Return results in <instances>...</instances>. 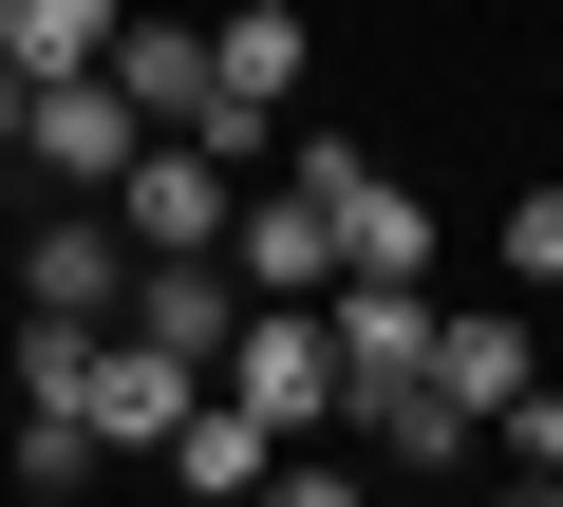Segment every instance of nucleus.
Returning a JSON list of instances; mask_svg holds the SVG:
<instances>
[{
	"instance_id": "8",
	"label": "nucleus",
	"mask_w": 563,
	"mask_h": 507,
	"mask_svg": "<svg viewBox=\"0 0 563 507\" xmlns=\"http://www.w3.org/2000/svg\"><path fill=\"white\" fill-rule=\"evenodd\" d=\"M339 432H376L395 470H470V451H488V414H470V395H432V376H376V395H339Z\"/></svg>"
},
{
	"instance_id": "10",
	"label": "nucleus",
	"mask_w": 563,
	"mask_h": 507,
	"mask_svg": "<svg viewBox=\"0 0 563 507\" xmlns=\"http://www.w3.org/2000/svg\"><path fill=\"white\" fill-rule=\"evenodd\" d=\"M169 470H188V488H263V470H282V432H263V414H244V395L207 376V395L169 414Z\"/></svg>"
},
{
	"instance_id": "5",
	"label": "nucleus",
	"mask_w": 563,
	"mask_h": 507,
	"mask_svg": "<svg viewBox=\"0 0 563 507\" xmlns=\"http://www.w3.org/2000/svg\"><path fill=\"white\" fill-rule=\"evenodd\" d=\"M207 376L188 357H151L132 320H95V376H76V414H95V451H169V414H188Z\"/></svg>"
},
{
	"instance_id": "4",
	"label": "nucleus",
	"mask_w": 563,
	"mask_h": 507,
	"mask_svg": "<svg viewBox=\"0 0 563 507\" xmlns=\"http://www.w3.org/2000/svg\"><path fill=\"white\" fill-rule=\"evenodd\" d=\"M95 76H113V95H132V113L169 132V113L207 95V0H113V38H95Z\"/></svg>"
},
{
	"instance_id": "2",
	"label": "nucleus",
	"mask_w": 563,
	"mask_h": 507,
	"mask_svg": "<svg viewBox=\"0 0 563 507\" xmlns=\"http://www.w3.org/2000/svg\"><path fill=\"white\" fill-rule=\"evenodd\" d=\"M95 207L132 225V264H169V244H225V207H244V169H225V151H188V132H132V169H113Z\"/></svg>"
},
{
	"instance_id": "6",
	"label": "nucleus",
	"mask_w": 563,
	"mask_h": 507,
	"mask_svg": "<svg viewBox=\"0 0 563 507\" xmlns=\"http://www.w3.org/2000/svg\"><path fill=\"white\" fill-rule=\"evenodd\" d=\"M301 57H320V38L282 20V0H207V95H244V113H301ZM207 95H188V113H207Z\"/></svg>"
},
{
	"instance_id": "9",
	"label": "nucleus",
	"mask_w": 563,
	"mask_h": 507,
	"mask_svg": "<svg viewBox=\"0 0 563 507\" xmlns=\"http://www.w3.org/2000/svg\"><path fill=\"white\" fill-rule=\"evenodd\" d=\"M413 376H432V395H470V414H488V395H507V376H526V301H432V357H413Z\"/></svg>"
},
{
	"instance_id": "3",
	"label": "nucleus",
	"mask_w": 563,
	"mask_h": 507,
	"mask_svg": "<svg viewBox=\"0 0 563 507\" xmlns=\"http://www.w3.org/2000/svg\"><path fill=\"white\" fill-rule=\"evenodd\" d=\"M132 132H151V113H132L113 76H20V151H38V188H113Z\"/></svg>"
},
{
	"instance_id": "13",
	"label": "nucleus",
	"mask_w": 563,
	"mask_h": 507,
	"mask_svg": "<svg viewBox=\"0 0 563 507\" xmlns=\"http://www.w3.org/2000/svg\"><path fill=\"white\" fill-rule=\"evenodd\" d=\"M488 244H507V283H526V301H563V188H507Z\"/></svg>"
},
{
	"instance_id": "7",
	"label": "nucleus",
	"mask_w": 563,
	"mask_h": 507,
	"mask_svg": "<svg viewBox=\"0 0 563 507\" xmlns=\"http://www.w3.org/2000/svg\"><path fill=\"white\" fill-rule=\"evenodd\" d=\"M320 339H339V395H376V376H413V357H432V283H339V301H320Z\"/></svg>"
},
{
	"instance_id": "14",
	"label": "nucleus",
	"mask_w": 563,
	"mask_h": 507,
	"mask_svg": "<svg viewBox=\"0 0 563 507\" xmlns=\"http://www.w3.org/2000/svg\"><path fill=\"white\" fill-rule=\"evenodd\" d=\"M0 151H20V57H0Z\"/></svg>"
},
{
	"instance_id": "11",
	"label": "nucleus",
	"mask_w": 563,
	"mask_h": 507,
	"mask_svg": "<svg viewBox=\"0 0 563 507\" xmlns=\"http://www.w3.org/2000/svg\"><path fill=\"white\" fill-rule=\"evenodd\" d=\"M95 38H113V0H0V57L20 76H95Z\"/></svg>"
},
{
	"instance_id": "1",
	"label": "nucleus",
	"mask_w": 563,
	"mask_h": 507,
	"mask_svg": "<svg viewBox=\"0 0 563 507\" xmlns=\"http://www.w3.org/2000/svg\"><path fill=\"white\" fill-rule=\"evenodd\" d=\"M207 376H225L263 432H339V339H320V301H244Z\"/></svg>"
},
{
	"instance_id": "12",
	"label": "nucleus",
	"mask_w": 563,
	"mask_h": 507,
	"mask_svg": "<svg viewBox=\"0 0 563 507\" xmlns=\"http://www.w3.org/2000/svg\"><path fill=\"white\" fill-rule=\"evenodd\" d=\"M488 451H507L526 488H563V395H544V376H507V395H488Z\"/></svg>"
}]
</instances>
